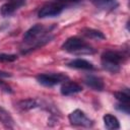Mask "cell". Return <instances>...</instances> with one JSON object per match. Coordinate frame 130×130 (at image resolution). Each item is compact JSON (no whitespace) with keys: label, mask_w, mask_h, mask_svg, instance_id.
<instances>
[{"label":"cell","mask_w":130,"mask_h":130,"mask_svg":"<svg viewBox=\"0 0 130 130\" xmlns=\"http://www.w3.org/2000/svg\"><path fill=\"white\" fill-rule=\"evenodd\" d=\"M62 49L68 53L75 55H88V54H93L95 52L92 47H90L83 40L77 37H72L67 39L65 43L62 45Z\"/></svg>","instance_id":"cell-1"},{"label":"cell","mask_w":130,"mask_h":130,"mask_svg":"<svg viewBox=\"0 0 130 130\" xmlns=\"http://www.w3.org/2000/svg\"><path fill=\"white\" fill-rule=\"evenodd\" d=\"M123 62V55L115 51H106L102 55V66L111 73L120 71V64Z\"/></svg>","instance_id":"cell-2"},{"label":"cell","mask_w":130,"mask_h":130,"mask_svg":"<svg viewBox=\"0 0 130 130\" xmlns=\"http://www.w3.org/2000/svg\"><path fill=\"white\" fill-rule=\"evenodd\" d=\"M67 78L68 77L62 73H43L37 76L38 82L45 86H54L65 81Z\"/></svg>","instance_id":"cell-3"},{"label":"cell","mask_w":130,"mask_h":130,"mask_svg":"<svg viewBox=\"0 0 130 130\" xmlns=\"http://www.w3.org/2000/svg\"><path fill=\"white\" fill-rule=\"evenodd\" d=\"M69 121L72 125L82 126V127H91L93 125L92 120H90L81 110H75L69 115Z\"/></svg>","instance_id":"cell-4"},{"label":"cell","mask_w":130,"mask_h":130,"mask_svg":"<svg viewBox=\"0 0 130 130\" xmlns=\"http://www.w3.org/2000/svg\"><path fill=\"white\" fill-rule=\"evenodd\" d=\"M63 9H64V8H63L61 5H59L58 3H56V2L53 1V2H51V3L47 4V5H45L44 7H42V8L40 9L38 15H39V17H41V18L54 17V16L59 15V14L62 12Z\"/></svg>","instance_id":"cell-5"},{"label":"cell","mask_w":130,"mask_h":130,"mask_svg":"<svg viewBox=\"0 0 130 130\" xmlns=\"http://www.w3.org/2000/svg\"><path fill=\"white\" fill-rule=\"evenodd\" d=\"M44 30H45V27L42 24H36V25L31 26L28 30H26V32L23 36V41L26 44L36 43L37 40L39 39V37H41L43 35Z\"/></svg>","instance_id":"cell-6"},{"label":"cell","mask_w":130,"mask_h":130,"mask_svg":"<svg viewBox=\"0 0 130 130\" xmlns=\"http://www.w3.org/2000/svg\"><path fill=\"white\" fill-rule=\"evenodd\" d=\"M61 93L63 95H72L75 93H78L82 90V87L80 84L73 82V81H68L65 82L62 86H61Z\"/></svg>","instance_id":"cell-7"},{"label":"cell","mask_w":130,"mask_h":130,"mask_svg":"<svg viewBox=\"0 0 130 130\" xmlns=\"http://www.w3.org/2000/svg\"><path fill=\"white\" fill-rule=\"evenodd\" d=\"M84 83L92 88L93 90H98V91H102L104 89V82L103 80L98 77V76H94V75H87L84 77Z\"/></svg>","instance_id":"cell-8"},{"label":"cell","mask_w":130,"mask_h":130,"mask_svg":"<svg viewBox=\"0 0 130 130\" xmlns=\"http://www.w3.org/2000/svg\"><path fill=\"white\" fill-rule=\"evenodd\" d=\"M0 123L6 128H13L14 127V120L10 113L6 111L3 107L0 106Z\"/></svg>","instance_id":"cell-9"},{"label":"cell","mask_w":130,"mask_h":130,"mask_svg":"<svg viewBox=\"0 0 130 130\" xmlns=\"http://www.w3.org/2000/svg\"><path fill=\"white\" fill-rule=\"evenodd\" d=\"M67 65L69 67L76 68V69H83V70H92L93 69V65L89 61L84 60V59H80V58L70 61Z\"/></svg>","instance_id":"cell-10"},{"label":"cell","mask_w":130,"mask_h":130,"mask_svg":"<svg viewBox=\"0 0 130 130\" xmlns=\"http://www.w3.org/2000/svg\"><path fill=\"white\" fill-rule=\"evenodd\" d=\"M81 32L86 38H89V39H92V40L100 41V40H105L106 39L105 35L101 30H98V29H94V28H90V27H83L81 29Z\"/></svg>","instance_id":"cell-11"},{"label":"cell","mask_w":130,"mask_h":130,"mask_svg":"<svg viewBox=\"0 0 130 130\" xmlns=\"http://www.w3.org/2000/svg\"><path fill=\"white\" fill-rule=\"evenodd\" d=\"M95 7L100 9H114L117 7V0H89Z\"/></svg>","instance_id":"cell-12"},{"label":"cell","mask_w":130,"mask_h":130,"mask_svg":"<svg viewBox=\"0 0 130 130\" xmlns=\"http://www.w3.org/2000/svg\"><path fill=\"white\" fill-rule=\"evenodd\" d=\"M104 123H105V126L107 129H110V130H115V129H119L120 128V123H119V120L111 115V114H107L104 116Z\"/></svg>","instance_id":"cell-13"},{"label":"cell","mask_w":130,"mask_h":130,"mask_svg":"<svg viewBox=\"0 0 130 130\" xmlns=\"http://www.w3.org/2000/svg\"><path fill=\"white\" fill-rule=\"evenodd\" d=\"M17 107L22 111H28V110H31L34 108H37L38 102L34 99H26V100H22V101L18 102Z\"/></svg>","instance_id":"cell-14"},{"label":"cell","mask_w":130,"mask_h":130,"mask_svg":"<svg viewBox=\"0 0 130 130\" xmlns=\"http://www.w3.org/2000/svg\"><path fill=\"white\" fill-rule=\"evenodd\" d=\"M18 8L19 7L15 3L11 2V1H8L7 3H5V4L2 5V7H1V14L3 16H9L12 13H14V11L16 9H18Z\"/></svg>","instance_id":"cell-15"},{"label":"cell","mask_w":130,"mask_h":130,"mask_svg":"<svg viewBox=\"0 0 130 130\" xmlns=\"http://www.w3.org/2000/svg\"><path fill=\"white\" fill-rule=\"evenodd\" d=\"M114 95L120 103H123V104H129L130 103V95H129L128 91L127 92H125V91H116V92H114Z\"/></svg>","instance_id":"cell-16"},{"label":"cell","mask_w":130,"mask_h":130,"mask_svg":"<svg viewBox=\"0 0 130 130\" xmlns=\"http://www.w3.org/2000/svg\"><path fill=\"white\" fill-rule=\"evenodd\" d=\"M81 0H54V2L58 3L59 5H61L63 8L67 7V6H71V5H74V4H77L79 3Z\"/></svg>","instance_id":"cell-17"},{"label":"cell","mask_w":130,"mask_h":130,"mask_svg":"<svg viewBox=\"0 0 130 130\" xmlns=\"http://www.w3.org/2000/svg\"><path fill=\"white\" fill-rule=\"evenodd\" d=\"M17 59V56L14 54H0V62H13Z\"/></svg>","instance_id":"cell-18"},{"label":"cell","mask_w":130,"mask_h":130,"mask_svg":"<svg viewBox=\"0 0 130 130\" xmlns=\"http://www.w3.org/2000/svg\"><path fill=\"white\" fill-rule=\"evenodd\" d=\"M116 109L125 113V114H129V104H123V103H120L118 105H116Z\"/></svg>","instance_id":"cell-19"},{"label":"cell","mask_w":130,"mask_h":130,"mask_svg":"<svg viewBox=\"0 0 130 130\" xmlns=\"http://www.w3.org/2000/svg\"><path fill=\"white\" fill-rule=\"evenodd\" d=\"M11 76L10 73H7V72H4V71H1L0 70V78H4V77H9Z\"/></svg>","instance_id":"cell-20"}]
</instances>
